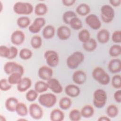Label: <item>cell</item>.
I'll return each instance as SVG.
<instances>
[{
	"label": "cell",
	"instance_id": "25",
	"mask_svg": "<svg viewBox=\"0 0 121 121\" xmlns=\"http://www.w3.org/2000/svg\"><path fill=\"white\" fill-rule=\"evenodd\" d=\"M80 112L82 117L85 118H89L94 115L95 110L92 105L87 104L85 105L82 108Z\"/></svg>",
	"mask_w": 121,
	"mask_h": 121
},
{
	"label": "cell",
	"instance_id": "23",
	"mask_svg": "<svg viewBox=\"0 0 121 121\" xmlns=\"http://www.w3.org/2000/svg\"><path fill=\"white\" fill-rule=\"evenodd\" d=\"M55 33V29L54 26L51 25L46 26L42 31L43 36L46 39H50L53 37Z\"/></svg>",
	"mask_w": 121,
	"mask_h": 121
},
{
	"label": "cell",
	"instance_id": "50",
	"mask_svg": "<svg viewBox=\"0 0 121 121\" xmlns=\"http://www.w3.org/2000/svg\"><path fill=\"white\" fill-rule=\"evenodd\" d=\"M98 121H110L111 119L109 117H107L105 116H102L99 117L98 119Z\"/></svg>",
	"mask_w": 121,
	"mask_h": 121
},
{
	"label": "cell",
	"instance_id": "13",
	"mask_svg": "<svg viewBox=\"0 0 121 121\" xmlns=\"http://www.w3.org/2000/svg\"><path fill=\"white\" fill-rule=\"evenodd\" d=\"M25 39L24 33L19 30L14 31L10 37V41L12 43L15 45H20L22 44Z\"/></svg>",
	"mask_w": 121,
	"mask_h": 121
},
{
	"label": "cell",
	"instance_id": "44",
	"mask_svg": "<svg viewBox=\"0 0 121 121\" xmlns=\"http://www.w3.org/2000/svg\"><path fill=\"white\" fill-rule=\"evenodd\" d=\"M10 54V48L5 45L0 46V56L2 58L8 59Z\"/></svg>",
	"mask_w": 121,
	"mask_h": 121
},
{
	"label": "cell",
	"instance_id": "6",
	"mask_svg": "<svg viewBox=\"0 0 121 121\" xmlns=\"http://www.w3.org/2000/svg\"><path fill=\"white\" fill-rule=\"evenodd\" d=\"M100 16L103 22L109 23L112 21L115 16V11L113 8L109 5H104L100 9Z\"/></svg>",
	"mask_w": 121,
	"mask_h": 121
},
{
	"label": "cell",
	"instance_id": "35",
	"mask_svg": "<svg viewBox=\"0 0 121 121\" xmlns=\"http://www.w3.org/2000/svg\"><path fill=\"white\" fill-rule=\"evenodd\" d=\"M69 25L72 29L75 30H80L83 26V24L81 20L77 17L72 18L69 21Z\"/></svg>",
	"mask_w": 121,
	"mask_h": 121
},
{
	"label": "cell",
	"instance_id": "38",
	"mask_svg": "<svg viewBox=\"0 0 121 121\" xmlns=\"http://www.w3.org/2000/svg\"><path fill=\"white\" fill-rule=\"evenodd\" d=\"M121 53V47L119 44H114L111 46L109 50V54L111 57L119 56Z\"/></svg>",
	"mask_w": 121,
	"mask_h": 121
},
{
	"label": "cell",
	"instance_id": "19",
	"mask_svg": "<svg viewBox=\"0 0 121 121\" xmlns=\"http://www.w3.org/2000/svg\"><path fill=\"white\" fill-rule=\"evenodd\" d=\"M66 94L70 97H76L80 93V89L79 87L74 84H69L65 88Z\"/></svg>",
	"mask_w": 121,
	"mask_h": 121
},
{
	"label": "cell",
	"instance_id": "22",
	"mask_svg": "<svg viewBox=\"0 0 121 121\" xmlns=\"http://www.w3.org/2000/svg\"><path fill=\"white\" fill-rule=\"evenodd\" d=\"M64 117V113L59 109L52 110L50 114V119L52 121H62Z\"/></svg>",
	"mask_w": 121,
	"mask_h": 121
},
{
	"label": "cell",
	"instance_id": "42",
	"mask_svg": "<svg viewBox=\"0 0 121 121\" xmlns=\"http://www.w3.org/2000/svg\"><path fill=\"white\" fill-rule=\"evenodd\" d=\"M112 85L114 88L120 89L121 88V75L116 74L114 75L112 79Z\"/></svg>",
	"mask_w": 121,
	"mask_h": 121
},
{
	"label": "cell",
	"instance_id": "41",
	"mask_svg": "<svg viewBox=\"0 0 121 121\" xmlns=\"http://www.w3.org/2000/svg\"><path fill=\"white\" fill-rule=\"evenodd\" d=\"M38 93L35 89H30L26 94V99L29 102L35 101L38 97Z\"/></svg>",
	"mask_w": 121,
	"mask_h": 121
},
{
	"label": "cell",
	"instance_id": "24",
	"mask_svg": "<svg viewBox=\"0 0 121 121\" xmlns=\"http://www.w3.org/2000/svg\"><path fill=\"white\" fill-rule=\"evenodd\" d=\"M97 46V43L96 40L90 38L87 42L83 43V48L88 52H92L95 51Z\"/></svg>",
	"mask_w": 121,
	"mask_h": 121
},
{
	"label": "cell",
	"instance_id": "8",
	"mask_svg": "<svg viewBox=\"0 0 121 121\" xmlns=\"http://www.w3.org/2000/svg\"><path fill=\"white\" fill-rule=\"evenodd\" d=\"M44 57L48 66L54 68L58 66L59 57L58 53L53 50H47L44 53Z\"/></svg>",
	"mask_w": 121,
	"mask_h": 121
},
{
	"label": "cell",
	"instance_id": "48",
	"mask_svg": "<svg viewBox=\"0 0 121 121\" xmlns=\"http://www.w3.org/2000/svg\"><path fill=\"white\" fill-rule=\"evenodd\" d=\"M76 1V0H62V3L65 6L69 7L72 6Z\"/></svg>",
	"mask_w": 121,
	"mask_h": 121
},
{
	"label": "cell",
	"instance_id": "52",
	"mask_svg": "<svg viewBox=\"0 0 121 121\" xmlns=\"http://www.w3.org/2000/svg\"><path fill=\"white\" fill-rule=\"evenodd\" d=\"M0 12H2V10L3 9V4L1 1H0Z\"/></svg>",
	"mask_w": 121,
	"mask_h": 121
},
{
	"label": "cell",
	"instance_id": "47",
	"mask_svg": "<svg viewBox=\"0 0 121 121\" xmlns=\"http://www.w3.org/2000/svg\"><path fill=\"white\" fill-rule=\"evenodd\" d=\"M113 97L117 103H120L121 102V90L120 89H118L115 92L113 95Z\"/></svg>",
	"mask_w": 121,
	"mask_h": 121
},
{
	"label": "cell",
	"instance_id": "5",
	"mask_svg": "<svg viewBox=\"0 0 121 121\" xmlns=\"http://www.w3.org/2000/svg\"><path fill=\"white\" fill-rule=\"evenodd\" d=\"M39 103L43 107L50 108L53 107L56 103L57 97L53 93H47L42 94L38 98Z\"/></svg>",
	"mask_w": 121,
	"mask_h": 121
},
{
	"label": "cell",
	"instance_id": "33",
	"mask_svg": "<svg viewBox=\"0 0 121 121\" xmlns=\"http://www.w3.org/2000/svg\"><path fill=\"white\" fill-rule=\"evenodd\" d=\"M106 112L109 118H114L118 115L119 113V109L116 105L112 104L107 106Z\"/></svg>",
	"mask_w": 121,
	"mask_h": 121
},
{
	"label": "cell",
	"instance_id": "16",
	"mask_svg": "<svg viewBox=\"0 0 121 121\" xmlns=\"http://www.w3.org/2000/svg\"><path fill=\"white\" fill-rule=\"evenodd\" d=\"M87 78L86 73L81 70L75 71L72 75V80L76 84L82 85L85 83Z\"/></svg>",
	"mask_w": 121,
	"mask_h": 121
},
{
	"label": "cell",
	"instance_id": "7",
	"mask_svg": "<svg viewBox=\"0 0 121 121\" xmlns=\"http://www.w3.org/2000/svg\"><path fill=\"white\" fill-rule=\"evenodd\" d=\"M5 73L8 75H10L14 72H18L23 75L24 68L20 64L14 61H8L5 63L3 67Z\"/></svg>",
	"mask_w": 121,
	"mask_h": 121
},
{
	"label": "cell",
	"instance_id": "14",
	"mask_svg": "<svg viewBox=\"0 0 121 121\" xmlns=\"http://www.w3.org/2000/svg\"><path fill=\"white\" fill-rule=\"evenodd\" d=\"M48 88L55 94H60L63 91V87L59 81L55 78H52L47 81Z\"/></svg>",
	"mask_w": 121,
	"mask_h": 121
},
{
	"label": "cell",
	"instance_id": "1",
	"mask_svg": "<svg viewBox=\"0 0 121 121\" xmlns=\"http://www.w3.org/2000/svg\"><path fill=\"white\" fill-rule=\"evenodd\" d=\"M85 57L83 53L79 51L74 52L67 59L66 64L69 68L72 69H77L84 60Z\"/></svg>",
	"mask_w": 121,
	"mask_h": 121
},
{
	"label": "cell",
	"instance_id": "9",
	"mask_svg": "<svg viewBox=\"0 0 121 121\" xmlns=\"http://www.w3.org/2000/svg\"><path fill=\"white\" fill-rule=\"evenodd\" d=\"M30 116L35 120H40L43 118V110L42 107L36 103L30 104L28 109Z\"/></svg>",
	"mask_w": 121,
	"mask_h": 121
},
{
	"label": "cell",
	"instance_id": "18",
	"mask_svg": "<svg viewBox=\"0 0 121 121\" xmlns=\"http://www.w3.org/2000/svg\"><path fill=\"white\" fill-rule=\"evenodd\" d=\"M32 84V80L30 78L27 77L23 78L17 85V89L19 92H25L30 88Z\"/></svg>",
	"mask_w": 121,
	"mask_h": 121
},
{
	"label": "cell",
	"instance_id": "53",
	"mask_svg": "<svg viewBox=\"0 0 121 121\" xmlns=\"http://www.w3.org/2000/svg\"><path fill=\"white\" fill-rule=\"evenodd\" d=\"M17 121H27L26 119H18L17 120Z\"/></svg>",
	"mask_w": 121,
	"mask_h": 121
},
{
	"label": "cell",
	"instance_id": "29",
	"mask_svg": "<svg viewBox=\"0 0 121 121\" xmlns=\"http://www.w3.org/2000/svg\"><path fill=\"white\" fill-rule=\"evenodd\" d=\"M31 23L30 18L26 16H21L17 20V24L18 26L21 28H26L29 27Z\"/></svg>",
	"mask_w": 121,
	"mask_h": 121
},
{
	"label": "cell",
	"instance_id": "26",
	"mask_svg": "<svg viewBox=\"0 0 121 121\" xmlns=\"http://www.w3.org/2000/svg\"><path fill=\"white\" fill-rule=\"evenodd\" d=\"M15 112L17 114L22 117H25L29 112L26 105L22 102H19L17 105Z\"/></svg>",
	"mask_w": 121,
	"mask_h": 121
},
{
	"label": "cell",
	"instance_id": "20",
	"mask_svg": "<svg viewBox=\"0 0 121 121\" xmlns=\"http://www.w3.org/2000/svg\"><path fill=\"white\" fill-rule=\"evenodd\" d=\"M19 103L18 99L15 97H9L8 98L5 103L6 110L10 112H14L17 104Z\"/></svg>",
	"mask_w": 121,
	"mask_h": 121
},
{
	"label": "cell",
	"instance_id": "32",
	"mask_svg": "<svg viewBox=\"0 0 121 121\" xmlns=\"http://www.w3.org/2000/svg\"><path fill=\"white\" fill-rule=\"evenodd\" d=\"M48 86L47 82H45L43 81H37L34 86V89L38 93H43L46 92L48 89Z\"/></svg>",
	"mask_w": 121,
	"mask_h": 121
},
{
	"label": "cell",
	"instance_id": "15",
	"mask_svg": "<svg viewBox=\"0 0 121 121\" xmlns=\"http://www.w3.org/2000/svg\"><path fill=\"white\" fill-rule=\"evenodd\" d=\"M71 34V30L66 26H61L57 30V36L61 40H68L70 37Z\"/></svg>",
	"mask_w": 121,
	"mask_h": 121
},
{
	"label": "cell",
	"instance_id": "30",
	"mask_svg": "<svg viewBox=\"0 0 121 121\" xmlns=\"http://www.w3.org/2000/svg\"><path fill=\"white\" fill-rule=\"evenodd\" d=\"M22 75L18 72H14L9 75L8 80L12 85H17L22 78Z\"/></svg>",
	"mask_w": 121,
	"mask_h": 121
},
{
	"label": "cell",
	"instance_id": "17",
	"mask_svg": "<svg viewBox=\"0 0 121 121\" xmlns=\"http://www.w3.org/2000/svg\"><path fill=\"white\" fill-rule=\"evenodd\" d=\"M108 69L109 71L113 74L118 73L121 70V62L119 59H112L108 63Z\"/></svg>",
	"mask_w": 121,
	"mask_h": 121
},
{
	"label": "cell",
	"instance_id": "27",
	"mask_svg": "<svg viewBox=\"0 0 121 121\" xmlns=\"http://www.w3.org/2000/svg\"><path fill=\"white\" fill-rule=\"evenodd\" d=\"M48 11V7L44 3H39L35 7L34 12L38 16H42L45 15Z\"/></svg>",
	"mask_w": 121,
	"mask_h": 121
},
{
	"label": "cell",
	"instance_id": "10",
	"mask_svg": "<svg viewBox=\"0 0 121 121\" xmlns=\"http://www.w3.org/2000/svg\"><path fill=\"white\" fill-rule=\"evenodd\" d=\"M85 22L91 29L95 30H98L102 25L98 17L94 14L88 15L85 18Z\"/></svg>",
	"mask_w": 121,
	"mask_h": 121
},
{
	"label": "cell",
	"instance_id": "31",
	"mask_svg": "<svg viewBox=\"0 0 121 121\" xmlns=\"http://www.w3.org/2000/svg\"><path fill=\"white\" fill-rule=\"evenodd\" d=\"M72 104L71 100L68 97H62L59 101V105L60 108L63 110H67L70 108Z\"/></svg>",
	"mask_w": 121,
	"mask_h": 121
},
{
	"label": "cell",
	"instance_id": "34",
	"mask_svg": "<svg viewBox=\"0 0 121 121\" xmlns=\"http://www.w3.org/2000/svg\"><path fill=\"white\" fill-rule=\"evenodd\" d=\"M43 43V41L41 37L38 35H35L31 39L30 44L32 48L35 49L40 48Z\"/></svg>",
	"mask_w": 121,
	"mask_h": 121
},
{
	"label": "cell",
	"instance_id": "11",
	"mask_svg": "<svg viewBox=\"0 0 121 121\" xmlns=\"http://www.w3.org/2000/svg\"><path fill=\"white\" fill-rule=\"evenodd\" d=\"M45 23L46 20L43 17H36L28 27V30L33 34H37L41 31L42 28L45 26Z\"/></svg>",
	"mask_w": 121,
	"mask_h": 121
},
{
	"label": "cell",
	"instance_id": "12",
	"mask_svg": "<svg viewBox=\"0 0 121 121\" xmlns=\"http://www.w3.org/2000/svg\"><path fill=\"white\" fill-rule=\"evenodd\" d=\"M53 71L51 67L43 65L39 68L38 71V75L39 78L43 80L47 81L52 78Z\"/></svg>",
	"mask_w": 121,
	"mask_h": 121
},
{
	"label": "cell",
	"instance_id": "36",
	"mask_svg": "<svg viewBox=\"0 0 121 121\" xmlns=\"http://www.w3.org/2000/svg\"><path fill=\"white\" fill-rule=\"evenodd\" d=\"M78 38L83 43H85L90 38V34L87 29H83L78 33Z\"/></svg>",
	"mask_w": 121,
	"mask_h": 121
},
{
	"label": "cell",
	"instance_id": "4",
	"mask_svg": "<svg viewBox=\"0 0 121 121\" xmlns=\"http://www.w3.org/2000/svg\"><path fill=\"white\" fill-rule=\"evenodd\" d=\"M13 9L15 13L19 15H28L34 11V7L30 3L21 1L16 2Z\"/></svg>",
	"mask_w": 121,
	"mask_h": 121
},
{
	"label": "cell",
	"instance_id": "45",
	"mask_svg": "<svg viewBox=\"0 0 121 121\" xmlns=\"http://www.w3.org/2000/svg\"><path fill=\"white\" fill-rule=\"evenodd\" d=\"M112 40L113 43H121V32L120 30H116L113 32L112 35Z\"/></svg>",
	"mask_w": 121,
	"mask_h": 121
},
{
	"label": "cell",
	"instance_id": "2",
	"mask_svg": "<svg viewBox=\"0 0 121 121\" xmlns=\"http://www.w3.org/2000/svg\"><path fill=\"white\" fill-rule=\"evenodd\" d=\"M93 78L102 85H107L110 81V77L108 73L101 67H97L92 71Z\"/></svg>",
	"mask_w": 121,
	"mask_h": 121
},
{
	"label": "cell",
	"instance_id": "46",
	"mask_svg": "<svg viewBox=\"0 0 121 121\" xmlns=\"http://www.w3.org/2000/svg\"><path fill=\"white\" fill-rule=\"evenodd\" d=\"M10 48V54L8 58L9 60H12L15 58L18 54V49L17 47L14 46H12L9 47Z\"/></svg>",
	"mask_w": 121,
	"mask_h": 121
},
{
	"label": "cell",
	"instance_id": "21",
	"mask_svg": "<svg viewBox=\"0 0 121 121\" xmlns=\"http://www.w3.org/2000/svg\"><path fill=\"white\" fill-rule=\"evenodd\" d=\"M96 37L99 43L103 44L106 43L109 40L110 33L106 29H101L98 32Z\"/></svg>",
	"mask_w": 121,
	"mask_h": 121
},
{
	"label": "cell",
	"instance_id": "37",
	"mask_svg": "<svg viewBox=\"0 0 121 121\" xmlns=\"http://www.w3.org/2000/svg\"><path fill=\"white\" fill-rule=\"evenodd\" d=\"M33 55V52L31 50L28 48H23L19 52V57L23 60H27L30 59Z\"/></svg>",
	"mask_w": 121,
	"mask_h": 121
},
{
	"label": "cell",
	"instance_id": "3",
	"mask_svg": "<svg viewBox=\"0 0 121 121\" xmlns=\"http://www.w3.org/2000/svg\"><path fill=\"white\" fill-rule=\"evenodd\" d=\"M107 95L105 91L99 88L95 90L93 93V104L97 108H103L107 102Z\"/></svg>",
	"mask_w": 121,
	"mask_h": 121
},
{
	"label": "cell",
	"instance_id": "51",
	"mask_svg": "<svg viewBox=\"0 0 121 121\" xmlns=\"http://www.w3.org/2000/svg\"><path fill=\"white\" fill-rule=\"evenodd\" d=\"M0 120L1 121H6V119L5 118L4 116H2V115H0Z\"/></svg>",
	"mask_w": 121,
	"mask_h": 121
},
{
	"label": "cell",
	"instance_id": "39",
	"mask_svg": "<svg viewBox=\"0 0 121 121\" xmlns=\"http://www.w3.org/2000/svg\"><path fill=\"white\" fill-rule=\"evenodd\" d=\"M69 118L72 121H78L81 119L80 111L77 109H73L69 113Z\"/></svg>",
	"mask_w": 121,
	"mask_h": 121
},
{
	"label": "cell",
	"instance_id": "49",
	"mask_svg": "<svg viewBox=\"0 0 121 121\" xmlns=\"http://www.w3.org/2000/svg\"><path fill=\"white\" fill-rule=\"evenodd\" d=\"M109 3L113 7H119L121 3V0H109Z\"/></svg>",
	"mask_w": 121,
	"mask_h": 121
},
{
	"label": "cell",
	"instance_id": "40",
	"mask_svg": "<svg viewBox=\"0 0 121 121\" xmlns=\"http://www.w3.org/2000/svg\"><path fill=\"white\" fill-rule=\"evenodd\" d=\"M76 14L73 11L68 10L65 12L62 16V19L63 22L66 24L69 25L70 20L73 17H76Z\"/></svg>",
	"mask_w": 121,
	"mask_h": 121
},
{
	"label": "cell",
	"instance_id": "28",
	"mask_svg": "<svg viewBox=\"0 0 121 121\" xmlns=\"http://www.w3.org/2000/svg\"><path fill=\"white\" fill-rule=\"evenodd\" d=\"M91 10L89 6L86 3H81L78 6L76 9L77 13L81 16L88 15Z\"/></svg>",
	"mask_w": 121,
	"mask_h": 121
},
{
	"label": "cell",
	"instance_id": "43",
	"mask_svg": "<svg viewBox=\"0 0 121 121\" xmlns=\"http://www.w3.org/2000/svg\"><path fill=\"white\" fill-rule=\"evenodd\" d=\"M12 87L11 85L8 81V79L2 78L0 81V89L4 92L10 90Z\"/></svg>",
	"mask_w": 121,
	"mask_h": 121
}]
</instances>
